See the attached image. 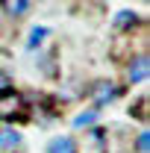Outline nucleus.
Segmentation results:
<instances>
[{"instance_id":"obj_1","label":"nucleus","mask_w":150,"mask_h":153,"mask_svg":"<svg viewBox=\"0 0 150 153\" xmlns=\"http://www.w3.org/2000/svg\"><path fill=\"white\" fill-rule=\"evenodd\" d=\"M115 97H118V85H112V82H97V85H94V112L103 109Z\"/></svg>"},{"instance_id":"obj_2","label":"nucleus","mask_w":150,"mask_h":153,"mask_svg":"<svg viewBox=\"0 0 150 153\" xmlns=\"http://www.w3.org/2000/svg\"><path fill=\"white\" fill-rule=\"evenodd\" d=\"M147 71H150V62H147V56H138L135 62L130 65V82H144L147 79Z\"/></svg>"},{"instance_id":"obj_3","label":"nucleus","mask_w":150,"mask_h":153,"mask_svg":"<svg viewBox=\"0 0 150 153\" xmlns=\"http://www.w3.org/2000/svg\"><path fill=\"white\" fill-rule=\"evenodd\" d=\"M47 153H76V144L71 135H56L50 144H47Z\"/></svg>"},{"instance_id":"obj_4","label":"nucleus","mask_w":150,"mask_h":153,"mask_svg":"<svg viewBox=\"0 0 150 153\" xmlns=\"http://www.w3.org/2000/svg\"><path fill=\"white\" fill-rule=\"evenodd\" d=\"M18 144H21L18 130H0V150H9V147H18Z\"/></svg>"},{"instance_id":"obj_5","label":"nucleus","mask_w":150,"mask_h":153,"mask_svg":"<svg viewBox=\"0 0 150 153\" xmlns=\"http://www.w3.org/2000/svg\"><path fill=\"white\" fill-rule=\"evenodd\" d=\"M138 21V15L135 12H130V9H121L118 15H115V27H132Z\"/></svg>"},{"instance_id":"obj_6","label":"nucleus","mask_w":150,"mask_h":153,"mask_svg":"<svg viewBox=\"0 0 150 153\" xmlns=\"http://www.w3.org/2000/svg\"><path fill=\"white\" fill-rule=\"evenodd\" d=\"M44 36H47L44 27H33V33H30V38H27V47H36L38 41H44Z\"/></svg>"},{"instance_id":"obj_7","label":"nucleus","mask_w":150,"mask_h":153,"mask_svg":"<svg viewBox=\"0 0 150 153\" xmlns=\"http://www.w3.org/2000/svg\"><path fill=\"white\" fill-rule=\"evenodd\" d=\"M94 118H97V112H82V115H76L74 118V127H85V124H94Z\"/></svg>"},{"instance_id":"obj_8","label":"nucleus","mask_w":150,"mask_h":153,"mask_svg":"<svg viewBox=\"0 0 150 153\" xmlns=\"http://www.w3.org/2000/svg\"><path fill=\"white\" fill-rule=\"evenodd\" d=\"M6 9H9L12 15H24V12L30 9V3H27V0H21V3H6Z\"/></svg>"},{"instance_id":"obj_9","label":"nucleus","mask_w":150,"mask_h":153,"mask_svg":"<svg viewBox=\"0 0 150 153\" xmlns=\"http://www.w3.org/2000/svg\"><path fill=\"white\" fill-rule=\"evenodd\" d=\"M147 147H150V133L141 130V133H138V153H147Z\"/></svg>"}]
</instances>
